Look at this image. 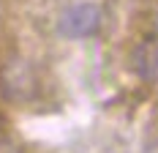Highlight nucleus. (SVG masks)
<instances>
[{"mask_svg": "<svg viewBox=\"0 0 158 153\" xmlns=\"http://www.w3.org/2000/svg\"><path fill=\"white\" fill-rule=\"evenodd\" d=\"M0 93L6 101H14V104H25L35 98L38 93V79L35 71L27 60L22 58H11V60L3 63L0 68Z\"/></svg>", "mask_w": 158, "mask_h": 153, "instance_id": "1", "label": "nucleus"}, {"mask_svg": "<svg viewBox=\"0 0 158 153\" xmlns=\"http://www.w3.org/2000/svg\"><path fill=\"white\" fill-rule=\"evenodd\" d=\"M156 28H158V22H156Z\"/></svg>", "mask_w": 158, "mask_h": 153, "instance_id": "7", "label": "nucleus"}, {"mask_svg": "<svg viewBox=\"0 0 158 153\" xmlns=\"http://www.w3.org/2000/svg\"><path fill=\"white\" fill-rule=\"evenodd\" d=\"M0 129H3V115H0Z\"/></svg>", "mask_w": 158, "mask_h": 153, "instance_id": "6", "label": "nucleus"}, {"mask_svg": "<svg viewBox=\"0 0 158 153\" xmlns=\"http://www.w3.org/2000/svg\"><path fill=\"white\" fill-rule=\"evenodd\" d=\"M104 22V11L98 3H74L57 19V30L65 38H90Z\"/></svg>", "mask_w": 158, "mask_h": 153, "instance_id": "2", "label": "nucleus"}, {"mask_svg": "<svg viewBox=\"0 0 158 153\" xmlns=\"http://www.w3.org/2000/svg\"><path fill=\"white\" fill-rule=\"evenodd\" d=\"M142 153H158V139H150V142L142 148Z\"/></svg>", "mask_w": 158, "mask_h": 153, "instance_id": "5", "label": "nucleus"}, {"mask_svg": "<svg viewBox=\"0 0 158 153\" xmlns=\"http://www.w3.org/2000/svg\"><path fill=\"white\" fill-rule=\"evenodd\" d=\"M131 68L136 76H142L147 82L158 79V41L144 38L134 46L131 49Z\"/></svg>", "mask_w": 158, "mask_h": 153, "instance_id": "3", "label": "nucleus"}, {"mask_svg": "<svg viewBox=\"0 0 158 153\" xmlns=\"http://www.w3.org/2000/svg\"><path fill=\"white\" fill-rule=\"evenodd\" d=\"M0 153H22L16 148L14 142H8V139H0Z\"/></svg>", "mask_w": 158, "mask_h": 153, "instance_id": "4", "label": "nucleus"}]
</instances>
